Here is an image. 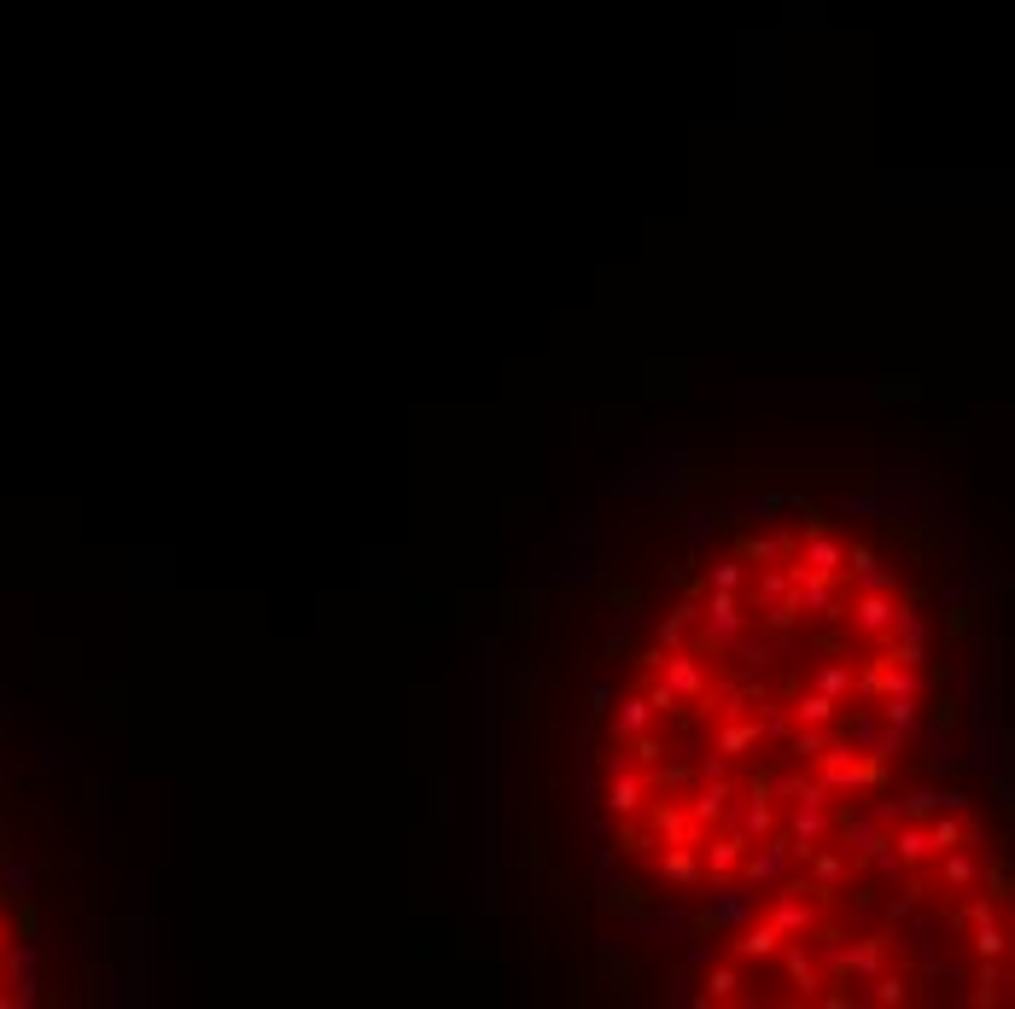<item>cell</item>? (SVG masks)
I'll list each match as a JSON object with an SVG mask.
<instances>
[{
    "label": "cell",
    "mask_w": 1015,
    "mask_h": 1009,
    "mask_svg": "<svg viewBox=\"0 0 1015 1009\" xmlns=\"http://www.w3.org/2000/svg\"><path fill=\"white\" fill-rule=\"evenodd\" d=\"M748 630V608H741L736 590H701V618H695V653H718L741 642Z\"/></svg>",
    "instance_id": "obj_1"
},
{
    "label": "cell",
    "mask_w": 1015,
    "mask_h": 1009,
    "mask_svg": "<svg viewBox=\"0 0 1015 1009\" xmlns=\"http://www.w3.org/2000/svg\"><path fill=\"white\" fill-rule=\"evenodd\" d=\"M828 829H835V812H828V805H800V800H793L788 822H776V834H783V846H788L793 864H805V852L823 846Z\"/></svg>",
    "instance_id": "obj_2"
},
{
    "label": "cell",
    "mask_w": 1015,
    "mask_h": 1009,
    "mask_svg": "<svg viewBox=\"0 0 1015 1009\" xmlns=\"http://www.w3.org/2000/svg\"><path fill=\"white\" fill-rule=\"evenodd\" d=\"M654 671H659V683H666L677 700H706V695H713V677H706V665H701L695 648H666Z\"/></svg>",
    "instance_id": "obj_3"
},
{
    "label": "cell",
    "mask_w": 1015,
    "mask_h": 1009,
    "mask_svg": "<svg viewBox=\"0 0 1015 1009\" xmlns=\"http://www.w3.org/2000/svg\"><path fill=\"white\" fill-rule=\"evenodd\" d=\"M771 922L783 928V939H805V934L823 922V904L811 899V887H800V881H783V893L771 899Z\"/></svg>",
    "instance_id": "obj_4"
},
{
    "label": "cell",
    "mask_w": 1015,
    "mask_h": 1009,
    "mask_svg": "<svg viewBox=\"0 0 1015 1009\" xmlns=\"http://www.w3.org/2000/svg\"><path fill=\"white\" fill-rule=\"evenodd\" d=\"M828 946V963H835V974H852V981H870V974L887 969V951H893V934H864L858 946H835V939H823Z\"/></svg>",
    "instance_id": "obj_5"
},
{
    "label": "cell",
    "mask_w": 1015,
    "mask_h": 1009,
    "mask_svg": "<svg viewBox=\"0 0 1015 1009\" xmlns=\"http://www.w3.org/2000/svg\"><path fill=\"white\" fill-rule=\"evenodd\" d=\"M882 695H922V671L917 665H893L887 653L858 671V700H882Z\"/></svg>",
    "instance_id": "obj_6"
},
{
    "label": "cell",
    "mask_w": 1015,
    "mask_h": 1009,
    "mask_svg": "<svg viewBox=\"0 0 1015 1009\" xmlns=\"http://www.w3.org/2000/svg\"><path fill=\"white\" fill-rule=\"evenodd\" d=\"M899 608H905L899 590H858V596H852V608H846V618H852V630H858V636H870V642H875V636H887V630H893Z\"/></svg>",
    "instance_id": "obj_7"
},
{
    "label": "cell",
    "mask_w": 1015,
    "mask_h": 1009,
    "mask_svg": "<svg viewBox=\"0 0 1015 1009\" xmlns=\"http://www.w3.org/2000/svg\"><path fill=\"white\" fill-rule=\"evenodd\" d=\"M648 794H654V788H648V770H636L631 759L607 770V812H613V817H642Z\"/></svg>",
    "instance_id": "obj_8"
},
{
    "label": "cell",
    "mask_w": 1015,
    "mask_h": 1009,
    "mask_svg": "<svg viewBox=\"0 0 1015 1009\" xmlns=\"http://www.w3.org/2000/svg\"><path fill=\"white\" fill-rule=\"evenodd\" d=\"M730 805H736V782L730 777H701V788H689L683 812L695 817L701 829H718V822L730 817Z\"/></svg>",
    "instance_id": "obj_9"
},
{
    "label": "cell",
    "mask_w": 1015,
    "mask_h": 1009,
    "mask_svg": "<svg viewBox=\"0 0 1015 1009\" xmlns=\"http://www.w3.org/2000/svg\"><path fill=\"white\" fill-rule=\"evenodd\" d=\"M846 864H852L846 852L811 846V852H805V887H811V899H817V904H835L840 887H846Z\"/></svg>",
    "instance_id": "obj_10"
},
{
    "label": "cell",
    "mask_w": 1015,
    "mask_h": 1009,
    "mask_svg": "<svg viewBox=\"0 0 1015 1009\" xmlns=\"http://www.w3.org/2000/svg\"><path fill=\"white\" fill-rule=\"evenodd\" d=\"M741 852H748V840H741V834L730 829V822H718V834L706 829V834H701V869H706V881H724V876H736Z\"/></svg>",
    "instance_id": "obj_11"
},
{
    "label": "cell",
    "mask_w": 1015,
    "mask_h": 1009,
    "mask_svg": "<svg viewBox=\"0 0 1015 1009\" xmlns=\"http://www.w3.org/2000/svg\"><path fill=\"white\" fill-rule=\"evenodd\" d=\"M776 963H783V974H788V992L800 1004H811L817 998V986H823V969H817V957H811L800 939H783V951H776Z\"/></svg>",
    "instance_id": "obj_12"
},
{
    "label": "cell",
    "mask_w": 1015,
    "mask_h": 1009,
    "mask_svg": "<svg viewBox=\"0 0 1015 1009\" xmlns=\"http://www.w3.org/2000/svg\"><path fill=\"white\" fill-rule=\"evenodd\" d=\"M776 951H783V928L765 916V922H748L736 939H730V957L741 969H753V963H776Z\"/></svg>",
    "instance_id": "obj_13"
},
{
    "label": "cell",
    "mask_w": 1015,
    "mask_h": 1009,
    "mask_svg": "<svg viewBox=\"0 0 1015 1009\" xmlns=\"http://www.w3.org/2000/svg\"><path fill=\"white\" fill-rule=\"evenodd\" d=\"M648 834H654V840H666V846H671V840H689V846H701V834H706V829H701V822L666 794V800H659L654 812H648Z\"/></svg>",
    "instance_id": "obj_14"
},
{
    "label": "cell",
    "mask_w": 1015,
    "mask_h": 1009,
    "mask_svg": "<svg viewBox=\"0 0 1015 1009\" xmlns=\"http://www.w3.org/2000/svg\"><path fill=\"white\" fill-rule=\"evenodd\" d=\"M724 822H730V829H736L741 840H748V846H759L765 834H776V822H783V817H776L771 794H748V805H741V812L730 805V817H724Z\"/></svg>",
    "instance_id": "obj_15"
},
{
    "label": "cell",
    "mask_w": 1015,
    "mask_h": 1009,
    "mask_svg": "<svg viewBox=\"0 0 1015 1009\" xmlns=\"http://www.w3.org/2000/svg\"><path fill=\"white\" fill-rule=\"evenodd\" d=\"M840 572H852L858 590H899V584H893V572H887V561H882V554H875L870 543H846Z\"/></svg>",
    "instance_id": "obj_16"
},
{
    "label": "cell",
    "mask_w": 1015,
    "mask_h": 1009,
    "mask_svg": "<svg viewBox=\"0 0 1015 1009\" xmlns=\"http://www.w3.org/2000/svg\"><path fill=\"white\" fill-rule=\"evenodd\" d=\"M654 869H659L666 881H677V887H701V881H706V869H701V846H689V840H671V846L654 857Z\"/></svg>",
    "instance_id": "obj_17"
},
{
    "label": "cell",
    "mask_w": 1015,
    "mask_h": 1009,
    "mask_svg": "<svg viewBox=\"0 0 1015 1009\" xmlns=\"http://www.w3.org/2000/svg\"><path fill=\"white\" fill-rule=\"evenodd\" d=\"M648 724H654V706H648V695L636 688V695H624V700H619V712L607 718V747H624L636 730H648Z\"/></svg>",
    "instance_id": "obj_18"
},
{
    "label": "cell",
    "mask_w": 1015,
    "mask_h": 1009,
    "mask_svg": "<svg viewBox=\"0 0 1015 1009\" xmlns=\"http://www.w3.org/2000/svg\"><path fill=\"white\" fill-rule=\"evenodd\" d=\"M788 864H793V857L783 846V834H765V840H759V852H741L736 869H748V881H783Z\"/></svg>",
    "instance_id": "obj_19"
},
{
    "label": "cell",
    "mask_w": 1015,
    "mask_h": 1009,
    "mask_svg": "<svg viewBox=\"0 0 1015 1009\" xmlns=\"http://www.w3.org/2000/svg\"><path fill=\"white\" fill-rule=\"evenodd\" d=\"M759 742H765V730H759V718H724L718 735H713V753H724V759H741V753H753Z\"/></svg>",
    "instance_id": "obj_20"
},
{
    "label": "cell",
    "mask_w": 1015,
    "mask_h": 1009,
    "mask_svg": "<svg viewBox=\"0 0 1015 1009\" xmlns=\"http://www.w3.org/2000/svg\"><path fill=\"white\" fill-rule=\"evenodd\" d=\"M887 846H893V857H899V869H922L928 857H934V846H928V829H922L917 817H905L899 834H887Z\"/></svg>",
    "instance_id": "obj_21"
},
{
    "label": "cell",
    "mask_w": 1015,
    "mask_h": 1009,
    "mask_svg": "<svg viewBox=\"0 0 1015 1009\" xmlns=\"http://www.w3.org/2000/svg\"><path fill=\"white\" fill-rule=\"evenodd\" d=\"M846 857H852V864H864V857H875L887 846V822L882 817H858V822H846Z\"/></svg>",
    "instance_id": "obj_22"
},
{
    "label": "cell",
    "mask_w": 1015,
    "mask_h": 1009,
    "mask_svg": "<svg viewBox=\"0 0 1015 1009\" xmlns=\"http://www.w3.org/2000/svg\"><path fill=\"white\" fill-rule=\"evenodd\" d=\"M793 601H800V613H811V618H846V601L835 596V584H823V578L793 584Z\"/></svg>",
    "instance_id": "obj_23"
},
{
    "label": "cell",
    "mask_w": 1015,
    "mask_h": 1009,
    "mask_svg": "<svg viewBox=\"0 0 1015 1009\" xmlns=\"http://www.w3.org/2000/svg\"><path fill=\"white\" fill-rule=\"evenodd\" d=\"M1004 998H1010V969H1004V957H980V974H975L969 1004L992 1009V1004H1004Z\"/></svg>",
    "instance_id": "obj_24"
},
{
    "label": "cell",
    "mask_w": 1015,
    "mask_h": 1009,
    "mask_svg": "<svg viewBox=\"0 0 1015 1009\" xmlns=\"http://www.w3.org/2000/svg\"><path fill=\"white\" fill-rule=\"evenodd\" d=\"M741 986H748V974H741V963L730 957V963L706 969V981H701V1004H736V998H741Z\"/></svg>",
    "instance_id": "obj_25"
},
{
    "label": "cell",
    "mask_w": 1015,
    "mask_h": 1009,
    "mask_svg": "<svg viewBox=\"0 0 1015 1009\" xmlns=\"http://www.w3.org/2000/svg\"><path fill=\"white\" fill-rule=\"evenodd\" d=\"M917 998V981H910L905 969H882V974H870V992H864V1004H910Z\"/></svg>",
    "instance_id": "obj_26"
},
{
    "label": "cell",
    "mask_w": 1015,
    "mask_h": 1009,
    "mask_svg": "<svg viewBox=\"0 0 1015 1009\" xmlns=\"http://www.w3.org/2000/svg\"><path fill=\"white\" fill-rule=\"evenodd\" d=\"M940 881H945V887H957V893H969V887L980 881L975 846H952V852H940Z\"/></svg>",
    "instance_id": "obj_27"
},
{
    "label": "cell",
    "mask_w": 1015,
    "mask_h": 1009,
    "mask_svg": "<svg viewBox=\"0 0 1015 1009\" xmlns=\"http://www.w3.org/2000/svg\"><path fill=\"white\" fill-rule=\"evenodd\" d=\"M695 618H701V596H683L666 618H659V648H683V636L695 630Z\"/></svg>",
    "instance_id": "obj_28"
},
{
    "label": "cell",
    "mask_w": 1015,
    "mask_h": 1009,
    "mask_svg": "<svg viewBox=\"0 0 1015 1009\" xmlns=\"http://www.w3.org/2000/svg\"><path fill=\"white\" fill-rule=\"evenodd\" d=\"M917 706H922V695H882V700H875V724L910 735V730H917Z\"/></svg>",
    "instance_id": "obj_29"
},
{
    "label": "cell",
    "mask_w": 1015,
    "mask_h": 1009,
    "mask_svg": "<svg viewBox=\"0 0 1015 1009\" xmlns=\"http://www.w3.org/2000/svg\"><path fill=\"white\" fill-rule=\"evenodd\" d=\"M969 934V951L975 957H1010V928H1004V916H987V922H975V928H963Z\"/></svg>",
    "instance_id": "obj_30"
},
{
    "label": "cell",
    "mask_w": 1015,
    "mask_h": 1009,
    "mask_svg": "<svg viewBox=\"0 0 1015 1009\" xmlns=\"http://www.w3.org/2000/svg\"><path fill=\"white\" fill-rule=\"evenodd\" d=\"M887 660L893 665H928V630H887Z\"/></svg>",
    "instance_id": "obj_31"
},
{
    "label": "cell",
    "mask_w": 1015,
    "mask_h": 1009,
    "mask_svg": "<svg viewBox=\"0 0 1015 1009\" xmlns=\"http://www.w3.org/2000/svg\"><path fill=\"white\" fill-rule=\"evenodd\" d=\"M771 794L800 800V805H828V788H823L817 777H805V770H788V777H776V782H771Z\"/></svg>",
    "instance_id": "obj_32"
},
{
    "label": "cell",
    "mask_w": 1015,
    "mask_h": 1009,
    "mask_svg": "<svg viewBox=\"0 0 1015 1009\" xmlns=\"http://www.w3.org/2000/svg\"><path fill=\"white\" fill-rule=\"evenodd\" d=\"M835 706H840V700H828V695H817V688H805V695L788 700V712H793V724H835Z\"/></svg>",
    "instance_id": "obj_33"
},
{
    "label": "cell",
    "mask_w": 1015,
    "mask_h": 1009,
    "mask_svg": "<svg viewBox=\"0 0 1015 1009\" xmlns=\"http://www.w3.org/2000/svg\"><path fill=\"white\" fill-rule=\"evenodd\" d=\"M811 688H817V695H828V700H840V706H852V700H858V677H852L846 665H823Z\"/></svg>",
    "instance_id": "obj_34"
},
{
    "label": "cell",
    "mask_w": 1015,
    "mask_h": 1009,
    "mask_svg": "<svg viewBox=\"0 0 1015 1009\" xmlns=\"http://www.w3.org/2000/svg\"><path fill=\"white\" fill-rule=\"evenodd\" d=\"M706 590H748V561H736V554H730V561H718V566H706Z\"/></svg>",
    "instance_id": "obj_35"
},
{
    "label": "cell",
    "mask_w": 1015,
    "mask_h": 1009,
    "mask_svg": "<svg viewBox=\"0 0 1015 1009\" xmlns=\"http://www.w3.org/2000/svg\"><path fill=\"white\" fill-rule=\"evenodd\" d=\"M759 730H765V742H788V730H793L788 700H759Z\"/></svg>",
    "instance_id": "obj_36"
},
{
    "label": "cell",
    "mask_w": 1015,
    "mask_h": 1009,
    "mask_svg": "<svg viewBox=\"0 0 1015 1009\" xmlns=\"http://www.w3.org/2000/svg\"><path fill=\"white\" fill-rule=\"evenodd\" d=\"M624 747H631V765H636V770H654L659 759H666V742L654 735V724H648V730H636Z\"/></svg>",
    "instance_id": "obj_37"
},
{
    "label": "cell",
    "mask_w": 1015,
    "mask_h": 1009,
    "mask_svg": "<svg viewBox=\"0 0 1015 1009\" xmlns=\"http://www.w3.org/2000/svg\"><path fill=\"white\" fill-rule=\"evenodd\" d=\"M980 887H987V899L998 904V911H1004V904H1010V869H1004V864L980 869Z\"/></svg>",
    "instance_id": "obj_38"
},
{
    "label": "cell",
    "mask_w": 1015,
    "mask_h": 1009,
    "mask_svg": "<svg viewBox=\"0 0 1015 1009\" xmlns=\"http://www.w3.org/2000/svg\"><path fill=\"white\" fill-rule=\"evenodd\" d=\"M987 916H998V904H992L987 893H980V899H969V904H963V911L952 916V928L963 934V928H975V922H987Z\"/></svg>",
    "instance_id": "obj_39"
},
{
    "label": "cell",
    "mask_w": 1015,
    "mask_h": 1009,
    "mask_svg": "<svg viewBox=\"0 0 1015 1009\" xmlns=\"http://www.w3.org/2000/svg\"><path fill=\"white\" fill-rule=\"evenodd\" d=\"M940 812V794L934 788H922V794H905V805H899V817H917V822H928Z\"/></svg>",
    "instance_id": "obj_40"
},
{
    "label": "cell",
    "mask_w": 1015,
    "mask_h": 1009,
    "mask_svg": "<svg viewBox=\"0 0 1015 1009\" xmlns=\"http://www.w3.org/2000/svg\"><path fill=\"white\" fill-rule=\"evenodd\" d=\"M642 695H648V706H654V712H683V700H677V695H671V688L659 683V677H654V683H642Z\"/></svg>",
    "instance_id": "obj_41"
},
{
    "label": "cell",
    "mask_w": 1015,
    "mask_h": 1009,
    "mask_svg": "<svg viewBox=\"0 0 1015 1009\" xmlns=\"http://www.w3.org/2000/svg\"><path fill=\"white\" fill-rule=\"evenodd\" d=\"M765 660H771V648H765V642H748V648H741V665H748V671H759Z\"/></svg>",
    "instance_id": "obj_42"
},
{
    "label": "cell",
    "mask_w": 1015,
    "mask_h": 1009,
    "mask_svg": "<svg viewBox=\"0 0 1015 1009\" xmlns=\"http://www.w3.org/2000/svg\"><path fill=\"white\" fill-rule=\"evenodd\" d=\"M7 939H12V934H7V928H0V957H7Z\"/></svg>",
    "instance_id": "obj_43"
}]
</instances>
